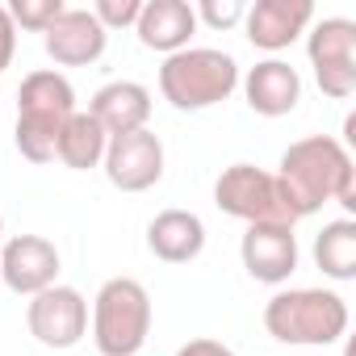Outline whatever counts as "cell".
I'll list each match as a JSON object with an SVG mask.
<instances>
[{
	"instance_id": "cell-1",
	"label": "cell",
	"mask_w": 356,
	"mask_h": 356,
	"mask_svg": "<svg viewBox=\"0 0 356 356\" xmlns=\"http://www.w3.org/2000/svg\"><path fill=\"white\" fill-rule=\"evenodd\" d=\"M273 176H277L281 206L293 222L318 214L331 202L343 210H356V168L348 147L331 134H310L289 143Z\"/></svg>"
},
{
	"instance_id": "cell-2",
	"label": "cell",
	"mask_w": 356,
	"mask_h": 356,
	"mask_svg": "<svg viewBox=\"0 0 356 356\" xmlns=\"http://www.w3.org/2000/svg\"><path fill=\"white\" fill-rule=\"evenodd\" d=\"M76 113V88L63 72H30L17 88V151L30 163H51L63 122Z\"/></svg>"
},
{
	"instance_id": "cell-3",
	"label": "cell",
	"mask_w": 356,
	"mask_h": 356,
	"mask_svg": "<svg viewBox=\"0 0 356 356\" xmlns=\"http://www.w3.org/2000/svg\"><path fill=\"white\" fill-rule=\"evenodd\" d=\"M264 327L289 348H327L348 331V302L335 289H281L264 306Z\"/></svg>"
},
{
	"instance_id": "cell-4",
	"label": "cell",
	"mask_w": 356,
	"mask_h": 356,
	"mask_svg": "<svg viewBox=\"0 0 356 356\" xmlns=\"http://www.w3.org/2000/svg\"><path fill=\"white\" fill-rule=\"evenodd\" d=\"M235 88H239V63L214 47H185L168 55L159 67V92L181 113H202L227 101Z\"/></svg>"
},
{
	"instance_id": "cell-5",
	"label": "cell",
	"mask_w": 356,
	"mask_h": 356,
	"mask_svg": "<svg viewBox=\"0 0 356 356\" xmlns=\"http://www.w3.org/2000/svg\"><path fill=\"white\" fill-rule=\"evenodd\" d=\"M151 335V293L134 277H109L92 298V343L101 356H138Z\"/></svg>"
},
{
	"instance_id": "cell-6",
	"label": "cell",
	"mask_w": 356,
	"mask_h": 356,
	"mask_svg": "<svg viewBox=\"0 0 356 356\" xmlns=\"http://www.w3.org/2000/svg\"><path fill=\"white\" fill-rule=\"evenodd\" d=\"M214 206L248 227L256 222H285L293 227V218L285 214L281 206V193H277V176L256 168V163H231L222 168V176L214 181Z\"/></svg>"
},
{
	"instance_id": "cell-7",
	"label": "cell",
	"mask_w": 356,
	"mask_h": 356,
	"mask_svg": "<svg viewBox=\"0 0 356 356\" xmlns=\"http://www.w3.org/2000/svg\"><path fill=\"white\" fill-rule=\"evenodd\" d=\"M306 55L331 101H348L356 92V26L348 17H323L306 38Z\"/></svg>"
},
{
	"instance_id": "cell-8",
	"label": "cell",
	"mask_w": 356,
	"mask_h": 356,
	"mask_svg": "<svg viewBox=\"0 0 356 356\" xmlns=\"http://www.w3.org/2000/svg\"><path fill=\"white\" fill-rule=\"evenodd\" d=\"M26 327L30 335L42 343V348H55V352H67L84 339L88 331V302L80 289L72 285H51L42 293L30 298L26 306Z\"/></svg>"
},
{
	"instance_id": "cell-9",
	"label": "cell",
	"mask_w": 356,
	"mask_h": 356,
	"mask_svg": "<svg viewBox=\"0 0 356 356\" xmlns=\"http://www.w3.org/2000/svg\"><path fill=\"white\" fill-rule=\"evenodd\" d=\"M101 168H105L113 189H122V193H147L151 185L163 181V143L151 130L118 134V138H109Z\"/></svg>"
},
{
	"instance_id": "cell-10",
	"label": "cell",
	"mask_w": 356,
	"mask_h": 356,
	"mask_svg": "<svg viewBox=\"0 0 356 356\" xmlns=\"http://www.w3.org/2000/svg\"><path fill=\"white\" fill-rule=\"evenodd\" d=\"M59 268H63L59 248L42 235H13L0 248V281L22 298H34L59 285Z\"/></svg>"
},
{
	"instance_id": "cell-11",
	"label": "cell",
	"mask_w": 356,
	"mask_h": 356,
	"mask_svg": "<svg viewBox=\"0 0 356 356\" xmlns=\"http://www.w3.org/2000/svg\"><path fill=\"white\" fill-rule=\"evenodd\" d=\"M239 256H243V268L252 281L285 285L298 273V235L285 222H256L243 231Z\"/></svg>"
},
{
	"instance_id": "cell-12",
	"label": "cell",
	"mask_w": 356,
	"mask_h": 356,
	"mask_svg": "<svg viewBox=\"0 0 356 356\" xmlns=\"http://www.w3.org/2000/svg\"><path fill=\"white\" fill-rule=\"evenodd\" d=\"M314 22V5L310 0H256V5L243 13V26H248V42L260 47V51H285L293 47L306 26Z\"/></svg>"
},
{
	"instance_id": "cell-13",
	"label": "cell",
	"mask_w": 356,
	"mask_h": 356,
	"mask_svg": "<svg viewBox=\"0 0 356 356\" xmlns=\"http://www.w3.org/2000/svg\"><path fill=\"white\" fill-rule=\"evenodd\" d=\"M42 47L59 67H88L105 55L109 34L92 17V9H63V17L42 34Z\"/></svg>"
},
{
	"instance_id": "cell-14",
	"label": "cell",
	"mask_w": 356,
	"mask_h": 356,
	"mask_svg": "<svg viewBox=\"0 0 356 356\" xmlns=\"http://www.w3.org/2000/svg\"><path fill=\"white\" fill-rule=\"evenodd\" d=\"M134 34L147 51H159L163 59L185 51L197 34V17L189 0H143V13L134 22Z\"/></svg>"
},
{
	"instance_id": "cell-15",
	"label": "cell",
	"mask_w": 356,
	"mask_h": 356,
	"mask_svg": "<svg viewBox=\"0 0 356 356\" xmlns=\"http://www.w3.org/2000/svg\"><path fill=\"white\" fill-rule=\"evenodd\" d=\"M239 84H243V97H248L252 113H260V118H285V113H293L298 101H302V76H298V67H289L285 59H264V63H256Z\"/></svg>"
},
{
	"instance_id": "cell-16",
	"label": "cell",
	"mask_w": 356,
	"mask_h": 356,
	"mask_svg": "<svg viewBox=\"0 0 356 356\" xmlns=\"http://www.w3.org/2000/svg\"><path fill=\"white\" fill-rule=\"evenodd\" d=\"M147 248L163 264H189L206 248V222L193 210H163L147 227Z\"/></svg>"
},
{
	"instance_id": "cell-17",
	"label": "cell",
	"mask_w": 356,
	"mask_h": 356,
	"mask_svg": "<svg viewBox=\"0 0 356 356\" xmlns=\"http://www.w3.org/2000/svg\"><path fill=\"white\" fill-rule=\"evenodd\" d=\"M88 113L101 122V130L109 138L118 134H134V130H147V118H151V92L134 80H113L105 88H97Z\"/></svg>"
},
{
	"instance_id": "cell-18",
	"label": "cell",
	"mask_w": 356,
	"mask_h": 356,
	"mask_svg": "<svg viewBox=\"0 0 356 356\" xmlns=\"http://www.w3.org/2000/svg\"><path fill=\"white\" fill-rule=\"evenodd\" d=\"M105 147H109V134L101 130V122L84 109H76L63 130H59V143H55V159H63V168L72 172H88V168H101L105 159Z\"/></svg>"
},
{
	"instance_id": "cell-19",
	"label": "cell",
	"mask_w": 356,
	"mask_h": 356,
	"mask_svg": "<svg viewBox=\"0 0 356 356\" xmlns=\"http://www.w3.org/2000/svg\"><path fill=\"white\" fill-rule=\"evenodd\" d=\"M314 264L331 281L356 277V222L352 218H335L314 235Z\"/></svg>"
},
{
	"instance_id": "cell-20",
	"label": "cell",
	"mask_w": 356,
	"mask_h": 356,
	"mask_svg": "<svg viewBox=\"0 0 356 356\" xmlns=\"http://www.w3.org/2000/svg\"><path fill=\"white\" fill-rule=\"evenodd\" d=\"M9 9V17H13V26H22V30H30V34H47L59 17H63V0H13V5H5Z\"/></svg>"
},
{
	"instance_id": "cell-21",
	"label": "cell",
	"mask_w": 356,
	"mask_h": 356,
	"mask_svg": "<svg viewBox=\"0 0 356 356\" xmlns=\"http://www.w3.org/2000/svg\"><path fill=\"white\" fill-rule=\"evenodd\" d=\"M138 13H143V0H97V5H92V17L105 26V34L134 26Z\"/></svg>"
},
{
	"instance_id": "cell-22",
	"label": "cell",
	"mask_w": 356,
	"mask_h": 356,
	"mask_svg": "<svg viewBox=\"0 0 356 356\" xmlns=\"http://www.w3.org/2000/svg\"><path fill=\"white\" fill-rule=\"evenodd\" d=\"M243 5L239 0H202V5L193 9V17H197V26L206 22L210 30H231V26H239L243 22Z\"/></svg>"
},
{
	"instance_id": "cell-23",
	"label": "cell",
	"mask_w": 356,
	"mask_h": 356,
	"mask_svg": "<svg viewBox=\"0 0 356 356\" xmlns=\"http://www.w3.org/2000/svg\"><path fill=\"white\" fill-rule=\"evenodd\" d=\"M13 55H17V26H13L9 9L0 5V72H9Z\"/></svg>"
},
{
	"instance_id": "cell-24",
	"label": "cell",
	"mask_w": 356,
	"mask_h": 356,
	"mask_svg": "<svg viewBox=\"0 0 356 356\" xmlns=\"http://www.w3.org/2000/svg\"><path fill=\"white\" fill-rule=\"evenodd\" d=\"M176 356H235L227 343H218V339H189V343H181V348H176Z\"/></svg>"
},
{
	"instance_id": "cell-25",
	"label": "cell",
	"mask_w": 356,
	"mask_h": 356,
	"mask_svg": "<svg viewBox=\"0 0 356 356\" xmlns=\"http://www.w3.org/2000/svg\"><path fill=\"white\" fill-rule=\"evenodd\" d=\"M0 235H5V218H0Z\"/></svg>"
}]
</instances>
